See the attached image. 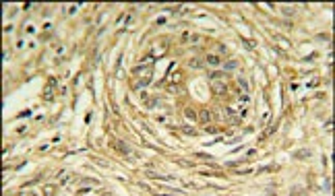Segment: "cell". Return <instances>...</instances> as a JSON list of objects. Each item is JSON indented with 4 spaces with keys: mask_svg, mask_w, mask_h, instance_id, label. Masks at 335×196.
Wrapping results in <instances>:
<instances>
[{
    "mask_svg": "<svg viewBox=\"0 0 335 196\" xmlns=\"http://www.w3.org/2000/svg\"><path fill=\"white\" fill-rule=\"evenodd\" d=\"M132 72H134V77H147V78H151L153 68H151V64H141V66H137Z\"/></svg>",
    "mask_w": 335,
    "mask_h": 196,
    "instance_id": "obj_1",
    "label": "cell"
},
{
    "mask_svg": "<svg viewBox=\"0 0 335 196\" xmlns=\"http://www.w3.org/2000/svg\"><path fill=\"white\" fill-rule=\"evenodd\" d=\"M213 91H215V93H219V95H226V91H228V89H226V85H223L221 80H213Z\"/></svg>",
    "mask_w": 335,
    "mask_h": 196,
    "instance_id": "obj_2",
    "label": "cell"
},
{
    "mask_svg": "<svg viewBox=\"0 0 335 196\" xmlns=\"http://www.w3.org/2000/svg\"><path fill=\"white\" fill-rule=\"evenodd\" d=\"M116 151H120V153H124V155H130V149H128V145L126 143H122V140H116Z\"/></svg>",
    "mask_w": 335,
    "mask_h": 196,
    "instance_id": "obj_3",
    "label": "cell"
},
{
    "mask_svg": "<svg viewBox=\"0 0 335 196\" xmlns=\"http://www.w3.org/2000/svg\"><path fill=\"white\" fill-rule=\"evenodd\" d=\"M205 60H207V64H211V66H219V64H221V58L215 56V54H209Z\"/></svg>",
    "mask_w": 335,
    "mask_h": 196,
    "instance_id": "obj_4",
    "label": "cell"
},
{
    "mask_svg": "<svg viewBox=\"0 0 335 196\" xmlns=\"http://www.w3.org/2000/svg\"><path fill=\"white\" fill-rule=\"evenodd\" d=\"M199 120H201V124H209L211 122V112H201V116H199Z\"/></svg>",
    "mask_w": 335,
    "mask_h": 196,
    "instance_id": "obj_5",
    "label": "cell"
},
{
    "mask_svg": "<svg viewBox=\"0 0 335 196\" xmlns=\"http://www.w3.org/2000/svg\"><path fill=\"white\" fill-rule=\"evenodd\" d=\"M281 12H284L286 17H294V12H296V8H294V6H281Z\"/></svg>",
    "mask_w": 335,
    "mask_h": 196,
    "instance_id": "obj_6",
    "label": "cell"
},
{
    "mask_svg": "<svg viewBox=\"0 0 335 196\" xmlns=\"http://www.w3.org/2000/svg\"><path fill=\"white\" fill-rule=\"evenodd\" d=\"M147 176H149L151 180H162V182H164V180H172L170 176L166 178V176H159V173H151V171H147Z\"/></svg>",
    "mask_w": 335,
    "mask_h": 196,
    "instance_id": "obj_7",
    "label": "cell"
},
{
    "mask_svg": "<svg viewBox=\"0 0 335 196\" xmlns=\"http://www.w3.org/2000/svg\"><path fill=\"white\" fill-rule=\"evenodd\" d=\"M223 68H226V70H234V68H238V64H236V60H228V62L223 64Z\"/></svg>",
    "mask_w": 335,
    "mask_h": 196,
    "instance_id": "obj_8",
    "label": "cell"
},
{
    "mask_svg": "<svg viewBox=\"0 0 335 196\" xmlns=\"http://www.w3.org/2000/svg\"><path fill=\"white\" fill-rule=\"evenodd\" d=\"M312 155V151H300V153H296V159H306V157Z\"/></svg>",
    "mask_w": 335,
    "mask_h": 196,
    "instance_id": "obj_9",
    "label": "cell"
},
{
    "mask_svg": "<svg viewBox=\"0 0 335 196\" xmlns=\"http://www.w3.org/2000/svg\"><path fill=\"white\" fill-rule=\"evenodd\" d=\"M292 196H306V190H302V188H294Z\"/></svg>",
    "mask_w": 335,
    "mask_h": 196,
    "instance_id": "obj_10",
    "label": "cell"
},
{
    "mask_svg": "<svg viewBox=\"0 0 335 196\" xmlns=\"http://www.w3.org/2000/svg\"><path fill=\"white\" fill-rule=\"evenodd\" d=\"M43 192H46V196H52L54 192H56V188H54V186H46V188H43Z\"/></svg>",
    "mask_w": 335,
    "mask_h": 196,
    "instance_id": "obj_11",
    "label": "cell"
},
{
    "mask_svg": "<svg viewBox=\"0 0 335 196\" xmlns=\"http://www.w3.org/2000/svg\"><path fill=\"white\" fill-rule=\"evenodd\" d=\"M184 116L188 118V120H197V114H195L192 110H186V112H184Z\"/></svg>",
    "mask_w": 335,
    "mask_h": 196,
    "instance_id": "obj_12",
    "label": "cell"
},
{
    "mask_svg": "<svg viewBox=\"0 0 335 196\" xmlns=\"http://www.w3.org/2000/svg\"><path fill=\"white\" fill-rule=\"evenodd\" d=\"M238 85H240V87H242L244 91H248V83H246L244 78H238Z\"/></svg>",
    "mask_w": 335,
    "mask_h": 196,
    "instance_id": "obj_13",
    "label": "cell"
},
{
    "mask_svg": "<svg viewBox=\"0 0 335 196\" xmlns=\"http://www.w3.org/2000/svg\"><path fill=\"white\" fill-rule=\"evenodd\" d=\"M17 196H37V194H35V192H29V190H21Z\"/></svg>",
    "mask_w": 335,
    "mask_h": 196,
    "instance_id": "obj_14",
    "label": "cell"
},
{
    "mask_svg": "<svg viewBox=\"0 0 335 196\" xmlns=\"http://www.w3.org/2000/svg\"><path fill=\"white\" fill-rule=\"evenodd\" d=\"M236 173H242V176H244V173H252V169H248V167H244V169H236Z\"/></svg>",
    "mask_w": 335,
    "mask_h": 196,
    "instance_id": "obj_15",
    "label": "cell"
},
{
    "mask_svg": "<svg viewBox=\"0 0 335 196\" xmlns=\"http://www.w3.org/2000/svg\"><path fill=\"white\" fill-rule=\"evenodd\" d=\"M190 66H192V68H197V66H201V62H199V60H195V58H192V60H190Z\"/></svg>",
    "mask_w": 335,
    "mask_h": 196,
    "instance_id": "obj_16",
    "label": "cell"
},
{
    "mask_svg": "<svg viewBox=\"0 0 335 196\" xmlns=\"http://www.w3.org/2000/svg\"><path fill=\"white\" fill-rule=\"evenodd\" d=\"M184 132H186V134H197V132H195L190 126H186V128H184Z\"/></svg>",
    "mask_w": 335,
    "mask_h": 196,
    "instance_id": "obj_17",
    "label": "cell"
},
{
    "mask_svg": "<svg viewBox=\"0 0 335 196\" xmlns=\"http://www.w3.org/2000/svg\"><path fill=\"white\" fill-rule=\"evenodd\" d=\"M197 157H201V159H211V155H207V153H197Z\"/></svg>",
    "mask_w": 335,
    "mask_h": 196,
    "instance_id": "obj_18",
    "label": "cell"
},
{
    "mask_svg": "<svg viewBox=\"0 0 335 196\" xmlns=\"http://www.w3.org/2000/svg\"><path fill=\"white\" fill-rule=\"evenodd\" d=\"M244 41V45H248V48H254V41H248V39H242Z\"/></svg>",
    "mask_w": 335,
    "mask_h": 196,
    "instance_id": "obj_19",
    "label": "cell"
},
{
    "mask_svg": "<svg viewBox=\"0 0 335 196\" xmlns=\"http://www.w3.org/2000/svg\"><path fill=\"white\" fill-rule=\"evenodd\" d=\"M172 83H180V75H178V72H176V75L172 77Z\"/></svg>",
    "mask_w": 335,
    "mask_h": 196,
    "instance_id": "obj_20",
    "label": "cell"
}]
</instances>
